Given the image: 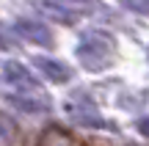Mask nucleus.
<instances>
[{"instance_id":"1","label":"nucleus","mask_w":149,"mask_h":146,"mask_svg":"<svg viewBox=\"0 0 149 146\" xmlns=\"http://www.w3.org/2000/svg\"><path fill=\"white\" fill-rule=\"evenodd\" d=\"M111 55H113V39L100 33V30L86 33L83 42L77 44V58L83 61L86 69H102V66H108Z\"/></svg>"},{"instance_id":"2","label":"nucleus","mask_w":149,"mask_h":146,"mask_svg":"<svg viewBox=\"0 0 149 146\" xmlns=\"http://www.w3.org/2000/svg\"><path fill=\"white\" fill-rule=\"evenodd\" d=\"M14 33L19 39H25V42L42 44V47H50L53 44V30L39 19H17L14 22Z\"/></svg>"},{"instance_id":"3","label":"nucleus","mask_w":149,"mask_h":146,"mask_svg":"<svg viewBox=\"0 0 149 146\" xmlns=\"http://www.w3.org/2000/svg\"><path fill=\"white\" fill-rule=\"evenodd\" d=\"M3 77L11 83V86L17 88H25V91H36V77L31 75V69H28L25 64H19V61H8V64L3 66Z\"/></svg>"},{"instance_id":"4","label":"nucleus","mask_w":149,"mask_h":146,"mask_svg":"<svg viewBox=\"0 0 149 146\" xmlns=\"http://www.w3.org/2000/svg\"><path fill=\"white\" fill-rule=\"evenodd\" d=\"M33 64H36V69L42 72L47 80H53V83H66V80L72 77L69 66H66V64H61V61H55V58H44V55H39Z\"/></svg>"},{"instance_id":"5","label":"nucleus","mask_w":149,"mask_h":146,"mask_svg":"<svg viewBox=\"0 0 149 146\" xmlns=\"http://www.w3.org/2000/svg\"><path fill=\"white\" fill-rule=\"evenodd\" d=\"M8 102L17 105L19 110H28V113H39V110H47V99H31V97H19V94H8Z\"/></svg>"},{"instance_id":"6","label":"nucleus","mask_w":149,"mask_h":146,"mask_svg":"<svg viewBox=\"0 0 149 146\" xmlns=\"http://www.w3.org/2000/svg\"><path fill=\"white\" fill-rule=\"evenodd\" d=\"M17 138V124L8 119V116L0 113V146H8Z\"/></svg>"},{"instance_id":"7","label":"nucleus","mask_w":149,"mask_h":146,"mask_svg":"<svg viewBox=\"0 0 149 146\" xmlns=\"http://www.w3.org/2000/svg\"><path fill=\"white\" fill-rule=\"evenodd\" d=\"M42 8L47 11V14H53V17H61V22H74V14L72 11H66L64 6H58V3H42Z\"/></svg>"},{"instance_id":"8","label":"nucleus","mask_w":149,"mask_h":146,"mask_svg":"<svg viewBox=\"0 0 149 146\" xmlns=\"http://www.w3.org/2000/svg\"><path fill=\"white\" fill-rule=\"evenodd\" d=\"M64 141H66L64 132H58V127H50V130L44 132V138H42L39 146H58V143H64ZM66 146H69V143H66Z\"/></svg>"},{"instance_id":"9","label":"nucleus","mask_w":149,"mask_h":146,"mask_svg":"<svg viewBox=\"0 0 149 146\" xmlns=\"http://www.w3.org/2000/svg\"><path fill=\"white\" fill-rule=\"evenodd\" d=\"M122 6L130 8V11H135V14L149 17V0H122Z\"/></svg>"},{"instance_id":"10","label":"nucleus","mask_w":149,"mask_h":146,"mask_svg":"<svg viewBox=\"0 0 149 146\" xmlns=\"http://www.w3.org/2000/svg\"><path fill=\"white\" fill-rule=\"evenodd\" d=\"M11 44H14V42H11V33L6 30L3 25H0V50H8Z\"/></svg>"},{"instance_id":"11","label":"nucleus","mask_w":149,"mask_h":146,"mask_svg":"<svg viewBox=\"0 0 149 146\" xmlns=\"http://www.w3.org/2000/svg\"><path fill=\"white\" fill-rule=\"evenodd\" d=\"M138 132L149 138V116H144V119H138Z\"/></svg>"},{"instance_id":"12","label":"nucleus","mask_w":149,"mask_h":146,"mask_svg":"<svg viewBox=\"0 0 149 146\" xmlns=\"http://www.w3.org/2000/svg\"><path fill=\"white\" fill-rule=\"evenodd\" d=\"M80 3H88V0H80Z\"/></svg>"}]
</instances>
